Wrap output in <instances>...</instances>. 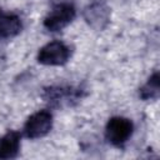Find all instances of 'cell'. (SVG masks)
<instances>
[{
  "label": "cell",
  "mask_w": 160,
  "mask_h": 160,
  "mask_svg": "<svg viewBox=\"0 0 160 160\" xmlns=\"http://www.w3.org/2000/svg\"><path fill=\"white\" fill-rule=\"evenodd\" d=\"M71 49L60 40L50 41L44 45L38 52V61L48 66H60L69 61Z\"/></svg>",
  "instance_id": "obj_1"
},
{
  "label": "cell",
  "mask_w": 160,
  "mask_h": 160,
  "mask_svg": "<svg viewBox=\"0 0 160 160\" xmlns=\"http://www.w3.org/2000/svg\"><path fill=\"white\" fill-rule=\"evenodd\" d=\"M22 29L21 19L16 14H2L0 18V38L9 39L20 34Z\"/></svg>",
  "instance_id": "obj_8"
},
{
  "label": "cell",
  "mask_w": 160,
  "mask_h": 160,
  "mask_svg": "<svg viewBox=\"0 0 160 160\" xmlns=\"http://www.w3.org/2000/svg\"><path fill=\"white\" fill-rule=\"evenodd\" d=\"M76 16V10L70 2H61L55 5L44 19V28L51 32L60 31L68 26Z\"/></svg>",
  "instance_id": "obj_3"
},
{
  "label": "cell",
  "mask_w": 160,
  "mask_h": 160,
  "mask_svg": "<svg viewBox=\"0 0 160 160\" xmlns=\"http://www.w3.org/2000/svg\"><path fill=\"white\" fill-rule=\"evenodd\" d=\"M1 15H2V11H1V9H0V18H1Z\"/></svg>",
  "instance_id": "obj_10"
},
{
  "label": "cell",
  "mask_w": 160,
  "mask_h": 160,
  "mask_svg": "<svg viewBox=\"0 0 160 160\" xmlns=\"http://www.w3.org/2000/svg\"><path fill=\"white\" fill-rule=\"evenodd\" d=\"M21 134L9 130L0 138V159H15L20 151Z\"/></svg>",
  "instance_id": "obj_7"
},
{
  "label": "cell",
  "mask_w": 160,
  "mask_h": 160,
  "mask_svg": "<svg viewBox=\"0 0 160 160\" xmlns=\"http://www.w3.org/2000/svg\"><path fill=\"white\" fill-rule=\"evenodd\" d=\"M110 10L104 0H94L84 10V19L86 22L98 30L104 29L109 22Z\"/></svg>",
  "instance_id": "obj_6"
},
{
  "label": "cell",
  "mask_w": 160,
  "mask_h": 160,
  "mask_svg": "<svg viewBox=\"0 0 160 160\" xmlns=\"http://www.w3.org/2000/svg\"><path fill=\"white\" fill-rule=\"evenodd\" d=\"M52 128V115L48 110H40L28 118L22 131L28 139H39L50 132Z\"/></svg>",
  "instance_id": "obj_4"
},
{
  "label": "cell",
  "mask_w": 160,
  "mask_h": 160,
  "mask_svg": "<svg viewBox=\"0 0 160 160\" xmlns=\"http://www.w3.org/2000/svg\"><path fill=\"white\" fill-rule=\"evenodd\" d=\"M132 131L134 125L129 119L122 116H114L109 119L105 126V138L111 145L121 148L131 138Z\"/></svg>",
  "instance_id": "obj_2"
},
{
  "label": "cell",
  "mask_w": 160,
  "mask_h": 160,
  "mask_svg": "<svg viewBox=\"0 0 160 160\" xmlns=\"http://www.w3.org/2000/svg\"><path fill=\"white\" fill-rule=\"evenodd\" d=\"M139 96L142 100H152L159 96V72L158 71H155L148 79V81L142 85V88H140Z\"/></svg>",
  "instance_id": "obj_9"
},
{
  "label": "cell",
  "mask_w": 160,
  "mask_h": 160,
  "mask_svg": "<svg viewBox=\"0 0 160 160\" xmlns=\"http://www.w3.org/2000/svg\"><path fill=\"white\" fill-rule=\"evenodd\" d=\"M82 96L81 89L71 86H50L44 90L42 98L52 106H66L80 100Z\"/></svg>",
  "instance_id": "obj_5"
}]
</instances>
